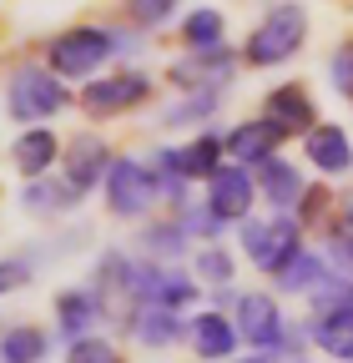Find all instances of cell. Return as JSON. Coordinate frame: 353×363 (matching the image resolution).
<instances>
[{
	"label": "cell",
	"mask_w": 353,
	"mask_h": 363,
	"mask_svg": "<svg viewBox=\"0 0 353 363\" xmlns=\"http://www.w3.org/2000/svg\"><path fill=\"white\" fill-rule=\"evenodd\" d=\"M71 358H76V363H111L116 348H111L106 338H96V333H81V338H71Z\"/></svg>",
	"instance_id": "cell-33"
},
{
	"label": "cell",
	"mask_w": 353,
	"mask_h": 363,
	"mask_svg": "<svg viewBox=\"0 0 353 363\" xmlns=\"http://www.w3.org/2000/svg\"><path fill=\"white\" fill-rule=\"evenodd\" d=\"M81 187H71V182L61 177H30L26 182V212H35V217H51V212H71V207H81Z\"/></svg>",
	"instance_id": "cell-22"
},
{
	"label": "cell",
	"mask_w": 353,
	"mask_h": 363,
	"mask_svg": "<svg viewBox=\"0 0 353 363\" xmlns=\"http://www.w3.org/2000/svg\"><path fill=\"white\" fill-rule=\"evenodd\" d=\"M126 333L137 338L142 348H176L187 338V323L176 318V308H152V303H137V313H131Z\"/></svg>",
	"instance_id": "cell-17"
},
{
	"label": "cell",
	"mask_w": 353,
	"mask_h": 363,
	"mask_svg": "<svg viewBox=\"0 0 353 363\" xmlns=\"http://www.w3.org/2000/svg\"><path fill=\"white\" fill-rule=\"evenodd\" d=\"M61 152H66V157H61V167H66V182H71V187L91 192L96 182H106V167H111V147L101 142V136L81 131V136H71V142H66Z\"/></svg>",
	"instance_id": "cell-12"
},
{
	"label": "cell",
	"mask_w": 353,
	"mask_h": 363,
	"mask_svg": "<svg viewBox=\"0 0 353 363\" xmlns=\"http://www.w3.org/2000/svg\"><path fill=\"white\" fill-rule=\"evenodd\" d=\"M262 116H268L283 136H298V131H308L318 121V106L298 81H283V86H273L268 96H262Z\"/></svg>",
	"instance_id": "cell-14"
},
{
	"label": "cell",
	"mask_w": 353,
	"mask_h": 363,
	"mask_svg": "<svg viewBox=\"0 0 353 363\" xmlns=\"http://www.w3.org/2000/svg\"><path fill=\"white\" fill-rule=\"evenodd\" d=\"M126 298H137V303H152V308H192L197 303V283L187 278V272H176L172 262L162 257H147L137 262L131 257V283H126Z\"/></svg>",
	"instance_id": "cell-5"
},
{
	"label": "cell",
	"mask_w": 353,
	"mask_h": 363,
	"mask_svg": "<svg viewBox=\"0 0 353 363\" xmlns=\"http://www.w3.org/2000/svg\"><path fill=\"white\" fill-rule=\"evenodd\" d=\"M51 353V333L46 328H6L0 333V358L6 363H35V358H46Z\"/></svg>",
	"instance_id": "cell-26"
},
{
	"label": "cell",
	"mask_w": 353,
	"mask_h": 363,
	"mask_svg": "<svg viewBox=\"0 0 353 363\" xmlns=\"http://www.w3.org/2000/svg\"><path fill=\"white\" fill-rule=\"evenodd\" d=\"M217 106H223V86H197V91H187L182 101H172L162 121H167L172 131H182V126H202L207 116H217Z\"/></svg>",
	"instance_id": "cell-23"
},
{
	"label": "cell",
	"mask_w": 353,
	"mask_h": 363,
	"mask_svg": "<svg viewBox=\"0 0 353 363\" xmlns=\"http://www.w3.org/2000/svg\"><path fill=\"white\" fill-rule=\"evenodd\" d=\"M197 278L212 283V288H228V283H232V252L202 247V252H197Z\"/></svg>",
	"instance_id": "cell-29"
},
{
	"label": "cell",
	"mask_w": 353,
	"mask_h": 363,
	"mask_svg": "<svg viewBox=\"0 0 353 363\" xmlns=\"http://www.w3.org/2000/svg\"><path fill=\"white\" fill-rule=\"evenodd\" d=\"M303 157L323 177H343L353 167V142H348V131L338 121H313L303 131Z\"/></svg>",
	"instance_id": "cell-10"
},
{
	"label": "cell",
	"mask_w": 353,
	"mask_h": 363,
	"mask_svg": "<svg viewBox=\"0 0 353 363\" xmlns=\"http://www.w3.org/2000/svg\"><path fill=\"white\" fill-rule=\"evenodd\" d=\"M328 86L338 91L343 101H353V40H343L338 51L328 56Z\"/></svg>",
	"instance_id": "cell-30"
},
{
	"label": "cell",
	"mask_w": 353,
	"mask_h": 363,
	"mask_svg": "<svg viewBox=\"0 0 353 363\" xmlns=\"http://www.w3.org/2000/svg\"><path fill=\"white\" fill-rule=\"evenodd\" d=\"M106 318V293L91 283V288H66L56 298V333L71 343L81 333H96V323Z\"/></svg>",
	"instance_id": "cell-11"
},
{
	"label": "cell",
	"mask_w": 353,
	"mask_h": 363,
	"mask_svg": "<svg viewBox=\"0 0 353 363\" xmlns=\"http://www.w3.org/2000/svg\"><path fill=\"white\" fill-rule=\"evenodd\" d=\"M176 6H182V0H126V16L152 30V26H167L176 16Z\"/></svg>",
	"instance_id": "cell-31"
},
{
	"label": "cell",
	"mask_w": 353,
	"mask_h": 363,
	"mask_svg": "<svg viewBox=\"0 0 353 363\" xmlns=\"http://www.w3.org/2000/svg\"><path fill=\"white\" fill-rule=\"evenodd\" d=\"M273 278H278V293H303V298H308V293L328 278V262H323L318 252H298L283 272H273Z\"/></svg>",
	"instance_id": "cell-24"
},
{
	"label": "cell",
	"mask_w": 353,
	"mask_h": 363,
	"mask_svg": "<svg viewBox=\"0 0 353 363\" xmlns=\"http://www.w3.org/2000/svg\"><path fill=\"white\" fill-rule=\"evenodd\" d=\"M147 96H152V76H142V71H116V76H91V81L81 86L76 101H81L86 116L111 121V116L137 111Z\"/></svg>",
	"instance_id": "cell-6"
},
{
	"label": "cell",
	"mask_w": 353,
	"mask_h": 363,
	"mask_svg": "<svg viewBox=\"0 0 353 363\" xmlns=\"http://www.w3.org/2000/svg\"><path fill=\"white\" fill-rule=\"evenodd\" d=\"M223 35H228V21H223L217 6H202V11H192L182 21V45L187 51H212V45H223Z\"/></svg>",
	"instance_id": "cell-25"
},
{
	"label": "cell",
	"mask_w": 353,
	"mask_h": 363,
	"mask_svg": "<svg viewBox=\"0 0 353 363\" xmlns=\"http://www.w3.org/2000/svg\"><path fill=\"white\" fill-rule=\"evenodd\" d=\"M116 51H131V35L106 30V26H71L46 45V66L61 81H91Z\"/></svg>",
	"instance_id": "cell-1"
},
{
	"label": "cell",
	"mask_w": 353,
	"mask_h": 363,
	"mask_svg": "<svg viewBox=\"0 0 353 363\" xmlns=\"http://www.w3.org/2000/svg\"><path fill=\"white\" fill-rule=\"evenodd\" d=\"M66 101H71V91L51 66H16L6 81V116L11 121H26V126L51 121L66 111Z\"/></svg>",
	"instance_id": "cell-3"
},
{
	"label": "cell",
	"mask_w": 353,
	"mask_h": 363,
	"mask_svg": "<svg viewBox=\"0 0 353 363\" xmlns=\"http://www.w3.org/2000/svg\"><path fill=\"white\" fill-rule=\"evenodd\" d=\"M328 358H353V303H338V308H318L313 313V328H308Z\"/></svg>",
	"instance_id": "cell-21"
},
{
	"label": "cell",
	"mask_w": 353,
	"mask_h": 363,
	"mask_svg": "<svg viewBox=\"0 0 353 363\" xmlns=\"http://www.w3.org/2000/svg\"><path fill=\"white\" fill-rule=\"evenodd\" d=\"M142 247H147V257L176 262V257L187 252V227L176 222V217H167V222H147V233H142Z\"/></svg>",
	"instance_id": "cell-27"
},
{
	"label": "cell",
	"mask_w": 353,
	"mask_h": 363,
	"mask_svg": "<svg viewBox=\"0 0 353 363\" xmlns=\"http://www.w3.org/2000/svg\"><path fill=\"white\" fill-rule=\"evenodd\" d=\"M343 222H353V192H348V202H343V212H338Z\"/></svg>",
	"instance_id": "cell-35"
},
{
	"label": "cell",
	"mask_w": 353,
	"mask_h": 363,
	"mask_svg": "<svg viewBox=\"0 0 353 363\" xmlns=\"http://www.w3.org/2000/svg\"><path fill=\"white\" fill-rule=\"evenodd\" d=\"M242 252L257 272H283L298 252H303V222L288 217V212H273V217H242Z\"/></svg>",
	"instance_id": "cell-4"
},
{
	"label": "cell",
	"mask_w": 353,
	"mask_h": 363,
	"mask_svg": "<svg viewBox=\"0 0 353 363\" xmlns=\"http://www.w3.org/2000/svg\"><path fill=\"white\" fill-rule=\"evenodd\" d=\"M172 217L187 227V238H207V242H217V238H223V217H217L207 202H202V207H192V202H187V207H176Z\"/></svg>",
	"instance_id": "cell-28"
},
{
	"label": "cell",
	"mask_w": 353,
	"mask_h": 363,
	"mask_svg": "<svg viewBox=\"0 0 353 363\" xmlns=\"http://www.w3.org/2000/svg\"><path fill=\"white\" fill-rule=\"evenodd\" d=\"M257 197L268 202L273 212L298 207V197H303V172H298L293 162H283V157H268V162L257 167Z\"/></svg>",
	"instance_id": "cell-19"
},
{
	"label": "cell",
	"mask_w": 353,
	"mask_h": 363,
	"mask_svg": "<svg viewBox=\"0 0 353 363\" xmlns=\"http://www.w3.org/2000/svg\"><path fill=\"white\" fill-rule=\"evenodd\" d=\"M257 202V182H252V167L242 162H223L212 177H207V207L223 217V222H242Z\"/></svg>",
	"instance_id": "cell-9"
},
{
	"label": "cell",
	"mask_w": 353,
	"mask_h": 363,
	"mask_svg": "<svg viewBox=\"0 0 353 363\" xmlns=\"http://www.w3.org/2000/svg\"><path fill=\"white\" fill-rule=\"evenodd\" d=\"M328 257L338 262V272H343V278H353V222H333L328 227Z\"/></svg>",
	"instance_id": "cell-32"
},
{
	"label": "cell",
	"mask_w": 353,
	"mask_h": 363,
	"mask_svg": "<svg viewBox=\"0 0 353 363\" xmlns=\"http://www.w3.org/2000/svg\"><path fill=\"white\" fill-rule=\"evenodd\" d=\"M232 313H237L232 323H237L242 343H247L252 353H262V358H278V343H283L288 323H283L273 293H242V298L232 303Z\"/></svg>",
	"instance_id": "cell-8"
},
{
	"label": "cell",
	"mask_w": 353,
	"mask_h": 363,
	"mask_svg": "<svg viewBox=\"0 0 353 363\" xmlns=\"http://www.w3.org/2000/svg\"><path fill=\"white\" fill-rule=\"evenodd\" d=\"M26 283H30V262L26 257H6V262H0V293H16Z\"/></svg>",
	"instance_id": "cell-34"
},
{
	"label": "cell",
	"mask_w": 353,
	"mask_h": 363,
	"mask_svg": "<svg viewBox=\"0 0 353 363\" xmlns=\"http://www.w3.org/2000/svg\"><path fill=\"white\" fill-rule=\"evenodd\" d=\"M56 157H61V142H56V131H46L40 121L11 142V167H16L26 182H30V177H46V172L56 167Z\"/></svg>",
	"instance_id": "cell-18"
},
{
	"label": "cell",
	"mask_w": 353,
	"mask_h": 363,
	"mask_svg": "<svg viewBox=\"0 0 353 363\" xmlns=\"http://www.w3.org/2000/svg\"><path fill=\"white\" fill-rule=\"evenodd\" d=\"M288 142V136L268 121V116H257V121H237L228 136H223V147H228V157L232 162H242V167H262L268 157H278V147Z\"/></svg>",
	"instance_id": "cell-15"
},
{
	"label": "cell",
	"mask_w": 353,
	"mask_h": 363,
	"mask_svg": "<svg viewBox=\"0 0 353 363\" xmlns=\"http://www.w3.org/2000/svg\"><path fill=\"white\" fill-rule=\"evenodd\" d=\"M303 40H308V11L293 6V0H283V6H273L268 16H262L242 45V61L247 66H283L303 51Z\"/></svg>",
	"instance_id": "cell-2"
},
{
	"label": "cell",
	"mask_w": 353,
	"mask_h": 363,
	"mask_svg": "<svg viewBox=\"0 0 353 363\" xmlns=\"http://www.w3.org/2000/svg\"><path fill=\"white\" fill-rule=\"evenodd\" d=\"M232 71H237V56L228 51V40H223V45H212V51H192L187 61H176V66H172V86H182V91L228 86Z\"/></svg>",
	"instance_id": "cell-16"
},
{
	"label": "cell",
	"mask_w": 353,
	"mask_h": 363,
	"mask_svg": "<svg viewBox=\"0 0 353 363\" xmlns=\"http://www.w3.org/2000/svg\"><path fill=\"white\" fill-rule=\"evenodd\" d=\"M157 157H162L157 167H172L176 177H187V182H207L217 167H223L228 147H223V136H217V131H202V136H192L187 147H172V152H157Z\"/></svg>",
	"instance_id": "cell-13"
},
{
	"label": "cell",
	"mask_w": 353,
	"mask_h": 363,
	"mask_svg": "<svg viewBox=\"0 0 353 363\" xmlns=\"http://www.w3.org/2000/svg\"><path fill=\"white\" fill-rule=\"evenodd\" d=\"M237 343H242V333H237V323L228 313L212 308V313L192 318V348H197V358H232Z\"/></svg>",
	"instance_id": "cell-20"
},
{
	"label": "cell",
	"mask_w": 353,
	"mask_h": 363,
	"mask_svg": "<svg viewBox=\"0 0 353 363\" xmlns=\"http://www.w3.org/2000/svg\"><path fill=\"white\" fill-rule=\"evenodd\" d=\"M162 187H157V172L142 167V162H131V157H116L106 167V207L111 217H147L157 207Z\"/></svg>",
	"instance_id": "cell-7"
}]
</instances>
